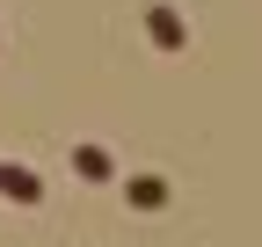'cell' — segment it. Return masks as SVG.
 Segmentation results:
<instances>
[{
    "label": "cell",
    "instance_id": "2",
    "mask_svg": "<svg viewBox=\"0 0 262 247\" xmlns=\"http://www.w3.org/2000/svg\"><path fill=\"white\" fill-rule=\"evenodd\" d=\"M0 196H15V204H44V182L29 175V167H8V160H0Z\"/></svg>",
    "mask_w": 262,
    "mask_h": 247
},
{
    "label": "cell",
    "instance_id": "1",
    "mask_svg": "<svg viewBox=\"0 0 262 247\" xmlns=\"http://www.w3.org/2000/svg\"><path fill=\"white\" fill-rule=\"evenodd\" d=\"M146 29H153L160 51H182V44H189V37H182V15L168 8V0H153V8H146Z\"/></svg>",
    "mask_w": 262,
    "mask_h": 247
},
{
    "label": "cell",
    "instance_id": "3",
    "mask_svg": "<svg viewBox=\"0 0 262 247\" xmlns=\"http://www.w3.org/2000/svg\"><path fill=\"white\" fill-rule=\"evenodd\" d=\"M73 175H80V182H110V175H117L110 145H73Z\"/></svg>",
    "mask_w": 262,
    "mask_h": 247
},
{
    "label": "cell",
    "instance_id": "4",
    "mask_svg": "<svg viewBox=\"0 0 262 247\" xmlns=\"http://www.w3.org/2000/svg\"><path fill=\"white\" fill-rule=\"evenodd\" d=\"M131 204H139V211H160V204H168V182H160V175H131Z\"/></svg>",
    "mask_w": 262,
    "mask_h": 247
}]
</instances>
